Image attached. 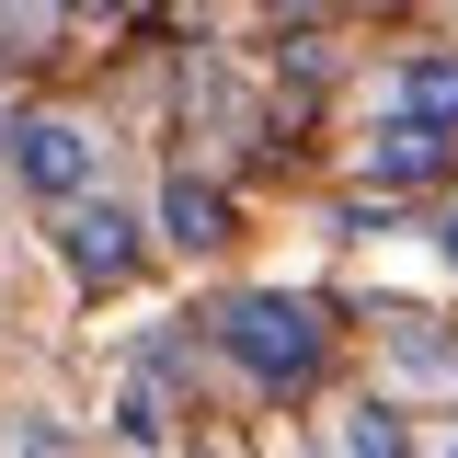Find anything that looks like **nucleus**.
Instances as JSON below:
<instances>
[{
    "instance_id": "1",
    "label": "nucleus",
    "mask_w": 458,
    "mask_h": 458,
    "mask_svg": "<svg viewBox=\"0 0 458 458\" xmlns=\"http://www.w3.org/2000/svg\"><path fill=\"white\" fill-rule=\"evenodd\" d=\"M321 310L310 298H276V286H241V298H218V355L229 367H252L264 390H286V378H310L321 367Z\"/></svg>"
},
{
    "instance_id": "2",
    "label": "nucleus",
    "mask_w": 458,
    "mask_h": 458,
    "mask_svg": "<svg viewBox=\"0 0 458 458\" xmlns=\"http://www.w3.org/2000/svg\"><path fill=\"white\" fill-rule=\"evenodd\" d=\"M92 161H104V138H92L81 114H23V126H12V172H23L35 195H57V207L92 195Z\"/></svg>"
},
{
    "instance_id": "3",
    "label": "nucleus",
    "mask_w": 458,
    "mask_h": 458,
    "mask_svg": "<svg viewBox=\"0 0 458 458\" xmlns=\"http://www.w3.org/2000/svg\"><path fill=\"white\" fill-rule=\"evenodd\" d=\"M57 264L81 286H114L126 264H138V229H126V207H104V195H81L69 218H57Z\"/></svg>"
},
{
    "instance_id": "4",
    "label": "nucleus",
    "mask_w": 458,
    "mask_h": 458,
    "mask_svg": "<svg viewBox=\"0 0 458 458\" xmlns=\"http://www.w3.org/2000/svg\"><path fill=\"white\" fill-rule=\"evenodd\" d=\"M161 241H172V252H218V241H229V195L207 183V172H172V183H161Z\"/></svg>"
},
{
    "instance_id": "5",
    "label": "nucleus",
    "mask_w": 458,
    "mask_h": 458,
    "mask_svg": "<svg viewBox=\"0 0 458 458\" xmlns=\"http://www.w3.org/2000/svg\"><path fill=\"white\" fill-rule=\"evenodd\" d=\"M390 126H424V138H458V57H412L390 92Z\"/></svg>"
},
{
    "instance_id": "6",
    "label": "nucleus",
    "mask_w": 458,
    "mask_h": 458,
    "mask_svg": "<svg viewBox=\"0 0 458 458\" xmlns=\"http://www.w3.org/2000/svg\"><path fill=\"white\" fill-rule=\"evenodd\" d=\"M390 378H401V390L458 401V344L436 333V321H412V310H401V321H390Z\"/></svg>"
},
{
    "instance_id": "7",
    "label": "nucleus",
    "mask_w": 458,
    "mask_h": 458,
    "mask_svg": "<svg viewBox=\"0 0 458 458\" xmlns=\"http://www.w3.org/2000/svg\"><path fill=\"white\" fill-rule=\"evenodd\" d=\"M447 161H458V138H424V126H390V138L367 149V172H378V183H436Z\"/></svg>"
},
{
    "instance_id": "8",
    "label": "nucleus",
    "mask_w": 458,
    "mask_h": 458,
    "mask_svg": "<svg viewBox=\"0 0 458 458\" xmlns=\"http://www.w3.org/2000/svg\"><path fill=\"white\" fill-rule=\"evenodd\" d=\"M344 458H412V436H401L378 401H355V412H344Z\"/></svg>"
},
{
    "instance_id": "9",
    "label": "nucleus",
    "mask_w": 458,
    "mask_h": 458,
    "mask_svg": "<svg viewBox=\"0 0 458 458\" xmlns=\"http://www.w3.org/2000/svg\"><path fill=\"white\" fill-rule=\"evenodd\" d=\"M114 436H126V447H161V390H149V378L114 390Z\"/></svg>"
},
{
    "instance_id": "10",
    "label": "nucleus",
    "mask_w": 458,
    "mask_h": 458,
    "mask_svg": "<svg viewBox=\"0 0 458 458\" xmlns=\"http://www.w3.org/2000/svg\"><path fill=\"white\" fill-rule=\"evenodd\" d=\"M57 35V0H0V47H47Z\"/></svg>"
},
{
    "instance_id": "11",
    "label": "nucleus",
    "mask_w": 458,
    "mask_h": 458,
    "mask_svg": "<svg viewBox=\"0 0 458 458\" xmlns=\"http://www.w3.org/2000/svg\"><path fill=\"white\" fill-rule=\"evenodd\" d=\"M436 252H447V276H458V207H447V218H436Z\"/></svg>"
},
{
    "instance_id": "12",
    "label": "nucleus",
    "mask_w": 458,
    "mask_h": 458,
    "mask_svg": "<svg viewBox=\"0 0 458 458\" xmlns=\"http://www.w3.org/2000/svg\"><path fill=\"white\" fill-rule=\"evenodd\" d=\"M81 12H92V23H114V12H126V0H81Z\"/></svg>"
},
{
    "instance_id": "13",
    "label": "nucleus",
    "mask_w": 458,
    "mask_h": 458,
    "mask_svg": "<svg viewBox=\"0 0 458 458\" xmlns=\"http://www.w3.org/2000/svg\"><path fill=\"white\" fill-rule=\"evenodd\" d=\"M276 12H321V0H276Z\"/></svg>"
},
{
    "instance_id": "14",
    "label": "nucleus",
    "mask_w": 458,
    "mask_h": 458,
    "mask_svg": "<svg viewBox=\"0 0 458 458\" xmlns=\"http://www.w3.org/2000/svg\"><path fill=\"white\" fill-rule=\"evenodd\" d=\"M436 458H458V436H447V447H436Z\"/></svg>"
},
{
    "instance_id": "15",
    "label": "nucleus",
    "mask_w": 458,
    "mask_h": 458,
    "mask_svg": "<svg viewBox=\"0 0 458 458\" xmlns=\"http://www.w3.org/2000/svg\"><path fill=\"white\" fill-rule=\"evenodd\" d=\"M218 458H229V447H218Z\"/></svg>"
}]
</instances>
